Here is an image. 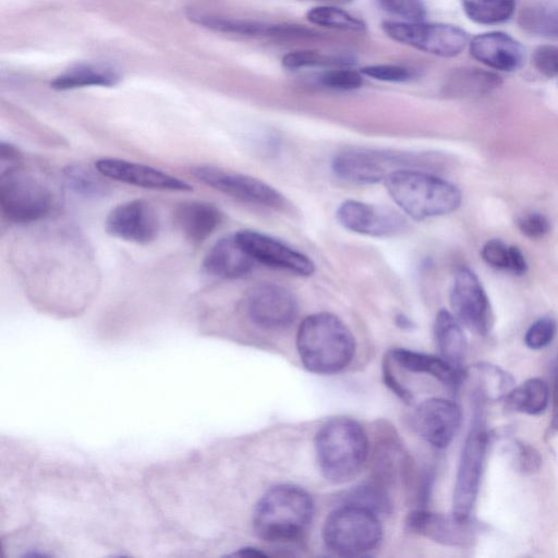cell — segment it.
I'll return each instance as SVG.
<instances>
[{"instance_id": "obj_13", "label": "cell", "mask_w": 558, "mask_h": 558, "mask_svg": "<svg viewBox=\"0 0 558 558\" xmlns=\"http://www.w3.org/2000/svg\"><path fill=\"white\" fill-rule=\"evenodd\" d=\"M245 307L255 325L268 329L289 326L298 314L294 294L276 283H262L253 288L247 294Z\"/></svg>"}, {"instance_id": "obj_14", "label": "cell", "mask_w": 558, "mask_h": 558, "mask_svg": "<svg viewBox=\"0 0 558 558\" xmlns=\"http://www.w3.org/2000/svg\"><path fill=\"white\" fill-rule=\"evenodd\" d=\"M414 430L430 446L442 449L450 445L461 422L460 407L445 398H429L421 402L412 416Z\"/></svg>"}, {"instance_id": "obj_6", "label": "cell", "mask_w": 558, "mask_h": 558, "mask_svg": "<svg viewBox=\"0 0 558 558\" xmlns=\"http://www.w3.org/2000/svg\"><path fill=\"white\" fill-rule=\"evenodd\" d=\"M0 207L10 221L29 223L51 214L54 195L41 179L13 166L1 171Z\"/></svg>"}, {"instance_id": "obj_26", "label": "cell", "mask_w": 558, "mask_h": 558, "mask_svg": "<svg viewBox=\"0 0 558 558\" xmlns=\"http://www.w3.org/2000/svg\"><path fill=\"white\" fill-rule=\"evenodd\" d=\"M519 25L527 33L543 37H558V3L537 2L524 7Z\"/></svg>"}, {"instance_id": "obj_37", "label": "cell", "mask_w": 558, "mask_h": 558, "mask_svg": "<svg viewBox=\"0 0 558 558\" xmlns=\"http://www.w3.org/2000/svg\"><path fill=\"white\" fill-rule=\"evenodd\" d=\"M348 504L357 505L367 508L377 514L384 512L388 508V499L377 485H362L353 490L349 496Z\"/></svg>"}, {"instance_id": "obj_25", "label": "cell", "mask_w": 558, "mask_h": 558, "mask_svg": "<svg viewBox=\"0 0 558 558\" xmlns=\"http://www.w3.org/2000/svg\"><path fill=\"white\" fill-rule=\"evenodd\" d=\"M119 78L118 72L108 65L80 64L57 76L51 87L68 90L86 86H113Z\"/></svg>"}, {"instance_id": "obj_38", "label": "cell", "mask_w": 558, "mask_h": 558, "mask_svg": "<svg viewBox=\"0 0 558 558\" xmlns=\"http://www.w3.org/2000/svg\"><path fill=\"white\" fill-rule=\"evenodd\" d=\"M319 83L330 89L352 90L362 86V75L351 69H332L323 73Z\"/></svg>"}, {"instance_id": "obj_9", "label": "cell", "mask_w": 558, "mask_h": 558, "mask_svg": "<svg viewBox=\"0 0 558 558\" xmlns=\"http://www.w3.org/2000/svg\"><path fill=\"white\" fill-rule=\"evenodd\" d=\"M453 315L469 330L487 336L494 325L489 299L477 276L468 267L456 269L450 290Z\"/></svg>"}, {"instance_id": "obj_12", "label": "cell", "mask_w": 558, "mask_h": 558, "mask_svg": "<svg viewBox=\"0 0 558 558\" xmlns=\"http://www.w3.org/2000/svg\"><path fill=\"white\" fill-rule=\"evenodd\" d=\"M336 217L343 228L369 236H393L407 228L405 218L395 209L353 199L341 203Z\"/></svg>"}, {"instance_id": "obj_32", "label": "cell", "mask_w": 558, "mask_h": 558, "mask_svg": "<svg viewBox=\"0 0 558 558\" xmlns=\"http://www.w3.org/2000/svg\"><path fill=\"white\" fill-rule=\"evenodd\" d=\"M500 78L481 69H461L450 78L449 88L462 95H481L498 87Z\"/></svg>"}, {"instance_id": "obj_40", "label": "cell", "mask_w": 558, "mask_h": 558, "mask_svg": "<svg viewBox=\"0 0 558 558\" xmlns=\"http://www.w3.org/2000/svg\"><path fill=\"white\" fill-rule=\"evenodd\" d=\"M532 63L542 75L549 78L558 76V46L537 47L533 52Z\"/></svg>"}, {"instance_id": "obj_5", "label": "cell", "mask_w": 558, "mask_h": 558, "mask_svg": "<svg viewBox=\"0 0 558 558\" xmlns=\"http://www.w3.org/2000/svg\"><path fill=\"white\" fill-rule=\"evenodd\" d=\"M381 537L378 514L352 504L330 512L323 526L326 547L341 557L364 556L379 545Z\"/></svg>"}, {"instance_id": "obj_39", "label": "cell", "mask_w": 558, "mask_h": 558, "mask_svg": "<svg viewBox=\"0 0 558 558\" xmlns=\"http://www.w3.org/2000/svg\"><path fill=\"white\" fill-rule=\"evenodd\" d=\"M362 73L371 78L391 83L407 82L413 76L411 70L397 64L367 65L362 69Z\"/></svg>"}, {"instance_id": "obj_42", "label": "cell", "mask_w": 558, "mask_h": 558, "mask_svg": "<svg viewBox=\"0 0 558 558\" xmlns=\"http://www.w3.org/2000/svg\"><path fill=\"white\" fill-rule=\"evenodd\" d=\"M328 63V59L317 50H298L287 53L282 58V65L290 70L318 66Z\"/></svg>"}, {"instance_id": "obj_3", "label": "cell", "mask_w": 558, "mask_h": 558, "mask_svg": "<svg viewBox=\"0 0 558 558\" xmlns=\"http://www.w3.org/2000/svg\"><path fill=\"white\" fill-rule=\"evenodd\" d=\"M400 209L416 220L450 214L459 208L462 195L452 183L414 169H396L384 180Z\"/></svg>"}, {"instance_id": "obj_8", "label": "cell", "mask_w": 558, "mask_h": 558, "mask_svg": "<svg viewBox=\"0 0 558 558\" xmlns=\"http://www.w3.org/2000/svg\"><path fill=\"white\" fill-rule=\"evenodd\" d=\"M381 28L397 43L444 58L460 54L470 43L464 29L447 23L386 21Z\"/></svg>"}, {"instance_id": "obj_43", "label": "cell", "mask_w": 558, "mask_h": 558, "mask_svg": "<svg viewBox=\"0 0 558 558\" xmlns=\"http://www.w3.org/2000/svg\"><path fill=\"white\" fill-rule=\"evenodd\" d=\"M383 377L387 387L396 393L401 400L410 403L413 399V396L410 390L407 389L395 376L393 372L390 368L389 364H384L383 367Z\"/></svg>"}, {"instance_id": "obj_41", "label": "cell", "mask_w": 558, "mask_h": 558, "mask_svg": "<svg viewBox=\"0 0 558 558\" xmlns=\"http://www.w3.org/2000/svg\"><path fill=\"white\" fill-rule=\"evenodd\" d=\"M518 227L522 234L532 240H538L548 234L550 222L538 211H530L518 219Z\"/></svg>"}, {"instance_id": "obj_46", "label": "cell", "mask_w": 558, "mask_h": 558, "mask_svg": "<svg viewBox=\"0 0 558 558\" xmlns=\"http://www.w3.org/2000/svg\"><path fill=\"white\" fill-rule=\"evenodd\" d=\"M396 318H397V319H396V320H397V324H398L400 327H402V328L408 329V328H410V327H412V326H413V325H412V322H411L408 317H405L404 315H399V316H398V317H396Z\"/></svg>"}, {"instance_id": "obj_16", "label": "cell", "mask_w": 558, "mask_h": 558, "mask_svg": "<svg viewBox=\"0 0 558 558\" xmlns=\"http://www.w3.org/2000/svg\"><path fill=\"white\" fill-rule=\"evenodd\" d=\"M405 525L414 534L454 547H471L478 534V526L470 519L461 520L452 513L446 515L424 509L411 512Z\"/></svg>"}, {"instance_id": "obj_33", "label": "cell", "mask_w": 558, "mask_h": 558, "mask_svg": "<svg viewBox=\"0 0 558 558\" xmlns=\"http://www.w3.org/2000/svg\"><path fill=\"white\" fill-rule=\"evenodd\" d=\"M307 20L318 26L348 31L354 33L364 32L365 23L351 13L330 5L314 7L307 11Z\"/></svg>"}, {"instance_id": "obj_30", "label": "cell", "mask_w": 558, "mask_h": 558, "mask_svg": "<svg viewBox=\"0 0 558 558\" xmlns=\"http://www.w3.org/2000/svg\"><path fill=\"white\" fill-rule=\"evenodd\" d=\"M470 20L483 25H495L508 21L515 8V0H461Z\"/></svg>"}, {"instance_id": "obj_7", "label": "cell", "mask_w": 558, "mask_h": 558, "mask_svg": "<svg viewBox=\"0 0 558 558\" xmlns=\"http://www.w3.org/2000/svg\"><path fill=\"white\" fill-rule=\"evenodd\" d=\"M482 402L476 399L477 408L461 450L453 487L452 514L461 520L470 519L485 464L488 434L481 411Z\"/></svg>"}, {"instance_id": "obj_18", "label": "cell", "mask_w": 558, "mask_h": 558, "mask_svg": "<svg viewBox=\"0 0 558 558\" xmlns=\"http://www.w3.org/2000/svg\"><path fill=\"white\" fill-rule=\"evenodd\" d=\"M400 155L363 150L344 151L337 155L331 168L333 173L350 183L374 184L384 181L391 171L387 166L407 163Z\"/></svg>"}, {"instance_id": "obj_15", "label": "cell", "mask_w": 558, "mask_h": 558, "mask_svg": "<svg viewBox=\"0 0 558 558\" xmlns=\"http://www.w3.org/2000/svg\"><path fill=\"white\" fill-rule=\"evenodd\" d=\"M107 232L118 239L148 244L159 232L155 208L144 199H132L113 207L106 218Z\"/></svg>"}, {"instance_id": "obj_11", "label": "cell", "mask_w": 558, "mask_h": 558, "mask_svg": "<svg viewBox=\"0 0 558 558\" xmlns=\"http://www.w3.org/2000/svg\"><path fill=\"white\" fill-rule=\"evenodd\" d=\"M234 236L255 262L305 277L315 271V265L308 256L268 234L241 230Z\"/></svg>"}, {"instance_id": "obj_28", "label": "cell", "mask_w": 558, "mask_h": 558, "mask_svg": "<svg viewBox=\"0 0 558 558\" xmlns=\"http://www.w3.org/2000/svg\"><path fill=\"white\" fill-rule=\"evenodd\" d=\"M63 174L70 189L85 198H100L109 194L110 185L96 167L92 168L83 163L69 165L63 169Z\"/></svg>"}, {"instance_id": "obj_21", "label": "cell", "mask_w": 558, "mask_h": 558, "mask_svg": "<svg viewBox=\"0 0 558 558\" xmlns=\"http://www.w3.org/2000/svg\"><path fill=\"white\" fill-rule=\"evenodd\" d=\"M222 213L213 204L199 201L184 202L174 210V222L184 238L202 243L220 225Z\"/></svg>"}, {"instance_id": "obj_2", "label": "cell", "mask_w": 558, "mask_h": 558, "mask_svg": "<svg viewBox=\"0 0 558 558\" xmlns=\"http://www.w3.org/2000/svg\"><path fill=\"white\" fill-rule=\"evenodd\" d=\"M368 437L362 425L350 417L325 422L315 435V453L323 476L341 484L354 478L368 456Z\"/></svg>"}, {"instance_id": "obj_17", "label": "cell", "mask_w": 558, "mask_h": 558, "mask_svg": "<svg viewBox=\"0 0 558 558\" xmlns=\"http://www.w3.org/2000/svg\"><path fill=\"white\" fill-rule=\"evenodd\" d=\"M96 169L106 178L145 189L190 192L185 181L159 169L120 158L105 157L95 161Z\"/></svg>"}, {"instance_id": "obj_4", "label": "cell", "mask_w": 558, "mask_h": 558, "mask_svg": "<svg viewBox=\"0 0 558 558\" xmlns=\"http://www.w3.org/2000/svg\"><path fill=\"white\" fill-rule=\"evenodd\" d=\"M314 515V502L306 490L283 484L270 488L258 500L253 527L267 542H289L301 537Z\"/></svg>"}, {"instance_id": "obj_36", "label": "cell", "mask_w": 558, "mask_h": 558, "mask_svg": "<svg viewBox=\"0 0 558 558\" xmlns=\"http://www.w3.org/2000/svg\"><path fill=\"white\" fill-rule=\"evenodd\" d=\"M510 454L515 469L521 473H534L542 465V456L538 450L522 440H514L511 444Z\"/></svg>"}, {"instance_id": "obj_45", "label": "cell", "mask_w": 558, "mask_h": 558, "mask_svg": "<svg viewBox=\"0 0 558 558\" xmlns=\"http://www.w3.org/2000/svg\"><path fill=\"white\" fill-rule=\"evenodd\" d=\"M234 556H242V557H264L266 556L265 553L255 549V548H243L239 551L233 554Z\"/></svg>"}, {"instance_id": "obj_44", "label": "cell", "mask_w": 558, "mask_h": 558, "mask_svg": "<svg viewBox=\"0 0 558 558\" xmlns=\"http://www.w3.org/2000/svg\"><path fill=\"white\" fill-rule=\"evenodd\" d=\"M550 428L558 432V353L554 368V384H553V414Z\"/></svg>"}, {"instance_id": "obj_27", "label": "cell", "mask_w": 558, "mask_h": 558, "mask_svg": "<svg viewBox=\"0 0 558 558\" xmlns=\"http://www.w3.org/2000/svg\"><path fill=\"white\" fill-rule=\"evenodd\" d=\"M190 16L194 22L198 24L223 33H232L246 36H279L281 31V25L277 24H265L254 21L220 17L199 12H193L190 14Z\"/></svg>"}, {"instance_id": "obj_20", "label": "cell", "mask_w": 558, "mask_h": 558, "mask_svg": "<svg viewBox=\"0 0 558 558\" xmlns=\"http://www.w3.org/2000/svg\"><path fill=\"white\" fill-rule=\"evenodd\" d=\"M255 260L239 244L234 234L219 239L206 253L203 268L210 276L239 279L253 270Z\"/></svg>"}, {"instance_id": "obj_31", "label": "cell", "mask_w": 558, "mask_h": 558, "mask_svg": "<svg viewBox=\"0 0 558 558\" xmlns=\"http://www.w3.org/2000/svg\"><path fill=\"white\" fill-rule=\"evenodd\" d=\"M478 387L477 398L481 400H499L513 388V377L499 366L481 363L476 366Z\"/></svg>"}, {"instance_id": "obj_1", "label": "cell", "mask_w": 558, "mask_h": 558, "mask_svg": "<svg viewBox=\"0 0 558 558\" xmlns=\"http://www.w3.org/2000/svg\"><path fill=\"white\" fill-rule=\"evenodd\" d=\"M296 350L307 371L331 375L351 363L355 353V339L338 316L320 312L305 317L300 324Z\"/></svg>"}, {"instance_id": "obj_19", "label": "cell", "mask_w": 558, "mask_h": 558, "mask_svg": "<svg viewBox=\"0 0 558 558\" xmlns=\"http://www.w3.org/2000/svg\"><path fill=\"white\" fill-rule=\"evenodd\" d=\"M471 56L494 70L512 72L525 61L524 47L504 32L478 34L469 43Z\"/></svg>"}, {"instance_id": "obj_34", "label": "cell", "mask_w": 558, "mask_h": 558, "mask_svg": "<svg viewBox=\"0 0 558 558\" xmlns=\"http://www.w3.org/2000/svg\"><path fill=\"white\" fill-rule=\"evenodd\" d=\"M377 2L385 12L405 22H422L426 15L423 0H377Z\"/></svg>"}, {"instance_id": "obj_10", "label": "cell", "mask_w": 558, "mask_h": 558, "mask_svg": "<svg viewBox=\"0 0 558 558\" xmlns=\"http://www.w3.org/2000/svg\"><path fill=\"white\" fill-rule=\"evenodd\" d=\"M191 173L203 184L239 201L267 207H282L283 195L266 182L251 175L210 165H199Z\"/></svg>"}, {"instance_id": "obj_22", "label": "cell", "mask_w": 558, "mask_h": 558, "mask_svg": "<svg viewBox=\"0 0 558 558\" xmlns=\"http://www.w3.org/2000/svg\"><path fill=\"white\" fill-rule=\"evenodd\" d=\"M390 357L400 367L417 374H427L433 376L449 388H457L463 379L465 373L448 363L440 355L435 356L408 349H393Z\"/></svg>"}, {"instance_id": "obj_23", "label": "cell", "mask_w": 558, "mask_h": 558, "mask_svg": "<svg viewBox=\"0 0 558 558\" xmlns=\"http://www.w3.org/2000/svg\"><path fill=\"white\" fill-rule=\"evenodd\" d=\"M434 337L440 356L458 369L464 371L468 339L461 323L446 308H441L436 315Z\"/></svg>"}, {"instance_id": "obj_35", "label": "cell", "mask_w": 558, "mask_h": 558, "mask_svg": "<svg viewBox=\"0 0 558 558\" xmlns=\"http://www.w3.org/2000/svg\"><path fill=\"white\" fill-rule=\"evenodd\" d=\"M557 332V324L551 317L536 319L526 330L524 342L532 350H542L551 343Z\"/></svg>"}, {"instance_id": "obj_24", "label": "cell", "mask_w": 558, "mask_h": 558, "mask_svg": "<svg viewBox=\"0 0 558 558\" xmlns=\"http://www.w3.org/2000/svg\"><path fill=\"white\" fill-rule=\"evenodd\" d=\"M549 396L547 383L542 378L534 377L512 388L504 400L508 410L538 415L547 409Z\"/></svg>"}, {"instance_id": "obj_29", "label": "cell", "mask_w": 558, "mask_h": 558, "mask_svg": "<svg viewBox=\"0 0 558 558\" xmlns=\"http://www.w3.org/2000/svg\"><path fill=\"white\" fill-rule=\"evenodd\" d=\"M481 255L487 265L496 269L509 270L518 276L527 270V263L522 251L499 239L488 240L482 247Z\"/></svg>"}]
</instances>
